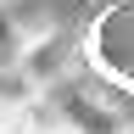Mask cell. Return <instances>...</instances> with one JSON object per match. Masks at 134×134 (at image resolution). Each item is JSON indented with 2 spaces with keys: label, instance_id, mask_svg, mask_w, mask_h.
<instances>
[{
  "label": "cell",
  "instance_id": "1",
  "mask_svg": "<svg viewBox=\"0 0 134 134\" xmlns=\"http://www.w3.org/2000/svg\"><path fill=\"white\" fill-rule=\"evenodd\" d=\"M23 73L39 84V90H50L56 78L73 73V45L62 39V34H28V45H23Z\"/></svg>",
  "mask_w": 134,
  "mask_h": 134
},
{
  "label": "cell",
  "instance_id": "2",
  "mask_svg": "<svg viewBox=\"0 0 134 134\" xmlns=\"http://www.w3.org/2000/svg\"><path fill=\"white\" fill-rule=\"evenodd\" d=\"M23 45H28V28L11 6H0V67H17L23 62Z\"/></svg>",
  "mask_w": 134,
  "mask_h": 134
},
{
  "label": "cell",
  "instance_id": "3",
  "mask_svg": "<svg viewBox=\"0 0 134 134\" xmlns=\"http://www.w3.org/2000/svg\"><path fill=\"white\" fill-rule=\"evenodd\" d=\"M50 134H78V129H73V123H62V129H50Z\"/></svg>",
  "mask_w": 134,
  "mask_h": 134
},
{
  "label": "cell",
  "instance_id": "4",
  "mask_svg": "<svg viewBox=\"0 0 134 134\" xmlns=\"http://www.w3.org/2000/svg\"><path fill=\"white\" fill-rule=\"evenodd\" d=\"M23 134H45V129H23Z\"/></svg>",
  "mask_w": 134,
  "mask_h": 134
}]
</instances>
